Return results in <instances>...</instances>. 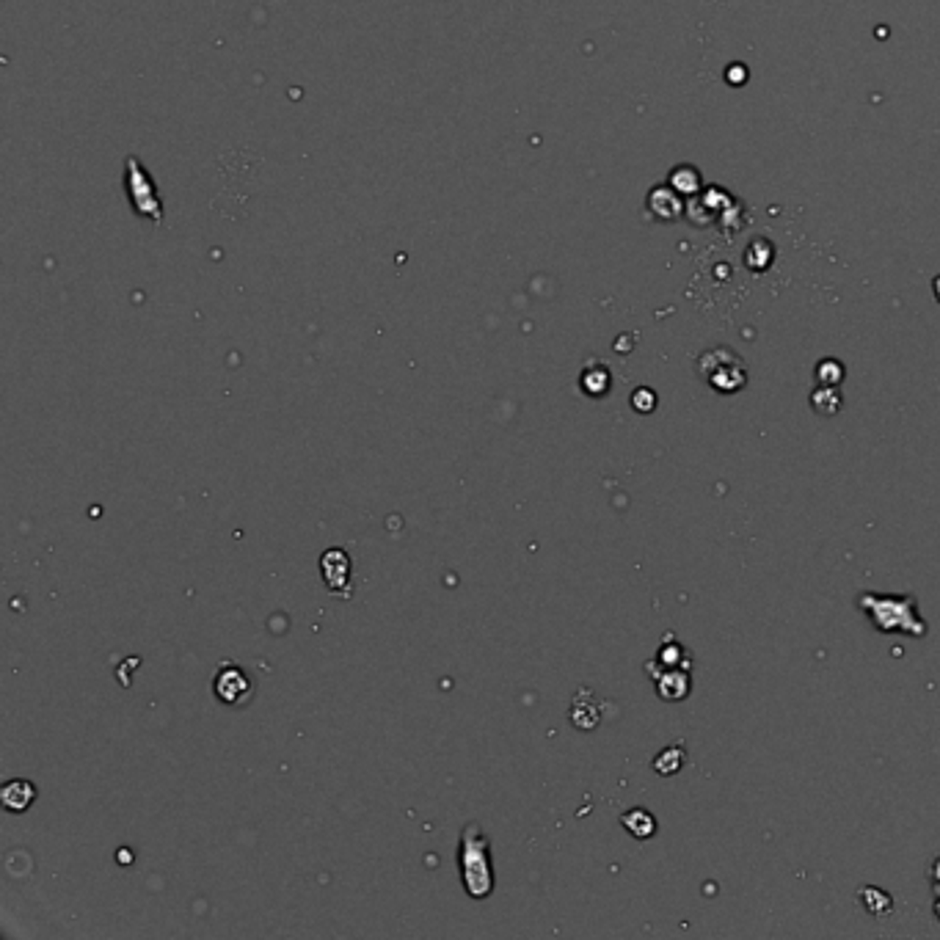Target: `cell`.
Wrapping results in <instances>:
<instances>
[{
	"label": "cell",
	"instance_id": "277c9868",
	"mask_svg": "<svg viewBox=\"0 0 940 940\" xmlns=\"http://www.w3.org/2000/svg\"><path fill=\"white\" fill-rule=\"evenodd\" d=\"M700 370H703V375H706V381L714 386V389H718V392H723V394H731V392H739L745 384H747V373H745V367H742V359H737V356L728 350V356H726V362H720V365H700Z\"/></svg>",
	"mask_w": 940,
	"mask_h": 940
},
{
	"label": "cell",
	"instance_id": "7c38bea8",
	"mask_svg": "<svg viewBox=\"0 0 940 940\" xmlns=\"http://www.w3.org/2000/svg\"><path fill=\"white\" fill-rule=\"evenodd\" d=\"M858 897H861V905L866 908V913H872V916H888L893 910V899L888 897L882 888L866 885V888L858 890Z\"/></svg>",
	"mask_w": 940,
	"mask_h": 940
},
{
	"label": "cell",
	"instance_id": "6da1fadb",
	"mask_svg": "<svg viewBox=\"0 0 940 940\" xmlns=\"http://www.w3.org/2000/svg\"><path fill=\"white\" fill-rule=\"evenodd\" d=\"M491 844L480 825H466L461 833L458 866L461 882L472 899H485L494 890V866H491Z\"/></svg>",
	"mask_w": 940,
	"mask_h": 940
},
{
	"label": "cell",
	"instance_id": "5bb4252c",
	"mask_svg": "<svg viewBox=\"0 0 940 940\" xmlns=\"http://www.w3.org/2000/svg\"><path fill=\"white\" fill-rule=\"evenodd\" d=\"M656 662H659L662 667H679V664H690L687 651H684V648H682V643H676V640H667V643L659 648Z\"/></svg>",
	"mask_w": 940,
	"mask_h": 940
},
{
	"label": "cell",
	"instance_id": "2e32d148",
	"mask_svg": "<svg viewBox=\"0 0 940 940\" xmlns=\"http://www.w3.org/2000/svg\"><path fill=\"white\" fill-rule=\"evenodd\" d=\"M632 406H635V411H640V414H651V411L656 409V394H654L648 386H640V389L632 394Z\"/></svg>",
	"mask_w": 940,
	"mask_h": 940
},
{
	"label": "cell",
	"instance_id": "ba28073f",
	"mask_svg": "<svg viewBox=\"0 0 940 940\" xmlns=\"http://www.w3.org/2000/svg\"><path fill=\"white\" fill-rule=\"evenodd\" d=\"M0 800H4V805L9 811H28L31 802L36 800V789H33L31 781L17 778V781H9L4 786V791H0Z\"/></svg>",
	"mask_w": 940,
	"mask_h": 940
},
{
	"label": "cell",
	"instance_id": "9a60e30c",
	"mask_svg": "<svg viewBox=\"0 0 940 940\" xmlns=\"http://www.w3.org/2000/svg\"><path fill=\"white\" fill-rule=\"evenodd\" d=\"M817 381L825 384V386H838V384L844 381V365L836 362V359L819 362V367H817Z\"/></svg>",
	"mask_w": 940,
	"mask_h": 940
},
{
	"label": "cell",
	"instance_id": "5b68a950",
	"mask_svg": "<svg viewBox=\"0 0 940 940\" xmlns=\"http://www.w3.org/2000/svg\"><path fill=\"white\" fill-rule=\"evenodd\" d=\"M321 571L329 591L334 593H345V588H350L353 579V568H350V557L345 549H329L321 560Z\"/></svg>",
	"mask_w": 940,
	"mask_h": 940
},
{
	"label": "cell",
	"instance_id": "3957f363",
	"mask_svg": "<svg viewBox=\"0 0 940 940\" xmlns=\"http://www.w3.org/2000/svg\"><path fill=\"white\" fill-rule=\"evenodd\" d=\"M251 692H254V687H251V679H249L246 670H240L238 664H223V667L218 670V676H215V695H218L223 703L240 706V703H246V700L251 698Z\"/></svg>",
	"mask_w": 940,
	"mask_h": 940
},
{
	"label": "cell",
	"instance_id": "7a4b0ae2",
	"mask_svg": "<svg viewBox=\"0 0 940 940\" xmlns=\"http://www.w3.org/2000/svg\"><path fill=\"white\" fill-rule=\"evenodd\" d=\"M858 607L869 615V620L877 626L882 635L888 632H905L913 637L926 635V623L918 618V601L913 596H874L861 593Z\"/></svg>",
	"mask_w": 940,
	"mask_h": 940
},
{
	"label": "cell",
	"instance_id": "4fadbf2b",
	"mask_svg": "<svg viewBox=\"0 0 940 940\" xmlns=\"http://www.w3.org/2000/svg\"><path fill=\"white\" fill-rule=\"evenodd\" d=\"M582 389H585L588 394H593V397L607 394V389H610V373H607L604 367H591V370H585V375H582Z\"/></svg>",
	"mask_w": 940,
	"mask_h": 940
},
{
	"label": "cell",
	"instance_id": "9c48e42d",
	"mask_svg": "<svg viewBox=\"0 0 940 940\" xmlns=\"http://www.w3.org/2000/svg\"><path fill=\"white\" fill-rule=\"evenodd\" d=\"M620 825L629 830L635 838H651L656 833V819L646 809H632L620 817Z\"/></svg>",
	"mask_w": 940,
	"mask_h": 940
},
{
	"label": "cell",
	"instance_id": "52a82bcc",
	"mask_svg": "<svg viewBox=\"0 0 940 940\" xmlns=\"http://www.w3.org/2000/svg\"><path fill=\"white\" fill-rule=\"evenodd\" d=\"M599 720H601V706H599V700H596L588 690H582L579 698H576L574 706H571V723H574L576 728H582V731H591V728L599 726Z\"/></svg>",
	"mask_w": 940,
	"mask_h": 940
},
{
	"label": "cell",
	"instance_id": "30bf717a",
	"mask_svg": "<svg viewBox=\"0 0 940 940\" xmlns=\"http://www.w3.org/2000/svg\"><path fill=\"white\" fill-rule=\"evenodd\" d=\"M841 402H844V397H841V392L836 389V386H819V389H814L811 392V409L817 411V414H822V417H833V414H838L841 411Z\"/></svg>",
	"mask_w": 940,
	"mask_h": 940
},
{
	"label": "cell",
	"instance_id": "8992f818",
	"mask_svg": "<svg viewBox=\"0 0 940 940\" xmlns=\"http://www.w3.org/2000/svg\"><path fill=\"white\" fill-rule=\"evenodd\" d=\"M654 682H656V692L664 700H684L690 695V690H692L690 664H684V667H664Z\"/></svg>",
	"mask_w": 940,
	"mask_h": 940
},
{
	"label": "cell",
	"instance_id": "8fae6325",
	"mask_svg": "<svg viewBox=\"0 0 940 940\" xmlns=\"http://www.w3.org/2000/svg\"><path fill=\"white\" fill-rule=\"evenodd\" d=\"M684 764H687V750H684V745L664 747V750L656 753V758H654V770H656L659 775H676Z\"/></svg>",
	"mask_w": 940,
	"mask_h": 940
}]
</instances>
